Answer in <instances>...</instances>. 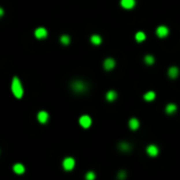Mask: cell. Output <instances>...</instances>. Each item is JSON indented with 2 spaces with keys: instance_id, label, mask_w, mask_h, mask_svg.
<instances>
[{
  "instance_id": "cell-10",
  "label": "cell",
  "mask_w": 180,
  "mask_h": 180,
  "mask_svg": "<svg viewBox=\"0 0 180 180\" xmlns=\"http://www.w3.org/2000/svg\"><path fill=\"white\" fill-rule=\"evenodd\" d=\"M114 67H115V61H114L112 58L105 59V62H104V68L106 69V70H111Z\"/></svg>"
},
{
  "instance_id": "cell-14",
  "label": "cell",
  "mask_w": 180,
  "mask_h": 180,
  "mask_svg": "<svg viewBox=\"0 0 180 180\" xmlns=\"http://www.w3.org/2000/svg\"><path fill=\"white\" fill-rule=\"evenodd\" d=\"M128 126H130L131 130L136 131L137 128L140 127V121H138L137 118H131V120H130V122H128Z\"/></svg>"
},
{
  "instance_id": "cell-15",
  "label": "cell",
  "mask_w": 180,
  "mask_h": 180,
  "mask_svg": "<svg viewBox=\"0 0 180 180\" xmlns=\"http://www.w3.org/2000/svg\"><path fill=\"white\" fill-rule=\"evenodd\" d=\"M143 99L146 101H153L155 99V93L154 91H147V93L143 95Z\"/></svg>"
},
{
  "instance_id": "cell-24",
  "label": "cell",
  "mask_w": 180,
  "mask_h": 180,
  "mask_svg": "<svg viewBox=\"0 0 180 180\" xmlns=\"http://www.w3.org/2000/svg\"><path fill=\"white\" fill-rule=\"evenodd\" d=\"M4 15V10H3V9L1 8H0V17H1Z\"/></svg>"
},
{
  "instance_id": "cell-23",
  "label": "cell",
  "mask_w": 180,
  "mask_h": 180,
  "mask_svg": "<svg viewBox=\"0 0 180 180\" xmlns=\"http://www.w3.org/2000/svg\"><path fill=\"white\" fill-rule=\"evenodd\" d=\"M125 177H126V173H125L123 170H121V172H120V174H118V178H120V179H123Z\"/></svg>"
},
{
  "instance_id": "cell-7",
  "label": "cell",
  "mask_w": 180,
  "mask_h": 180,
  "mask_svg": "<svg viewBox=\"0 0 180 180\" xmlns=\"http://www.w3.org/2000/svg\"><path fill=\"white\" fill-rule=\"evenodd\" d=\"M48 118H49V116H48V114L46 111H40L37 114V120H38L40 123H46L48 121Z\"/></svg>"
},
{
  "instance_id": "cell-8",
  "label": "cell",
  "mask_w": 180,
  "mask_h": 180,
  "mask_svg": "<svg viewBox=\"0 0 180 180\" xmlns=\"http://www.w3.org/2000/svg\"><path fill=\"white\" fill-rule=\"evenodd\" d=\"M158 147L157 146H154V144H151V146H148L147 147V153H148L151 157H155L157 154H158Z\"/></svg>"
},
{
  "instance_id": "cell-3",
  "label": "cell",
  "mask_w": 180,
  "mask_h": 180,
  "mask_svg": "<svg viewBox=\"0 0 180 180\" xmlns=\"http://www.w3.org/2000/svg\"><path fill=\"white\" fill-rule=\"evenodd\" d=\"M79 123L83 128H89L91 126V118L90 116H88V115H83V116L79 118Z\"/></svg>"
},
{
  "instance_id": "cell-21",
  "label": "cell",
  "mask_w": 180,
  "mask_h": 180,
  "mask_svg": "<svg viewBox=\"0 0 180 180\" xmlns=\"http://www.w3.org/2000/svg\"><path fill=\"white\" fill-rule=\"evenodd\" d=\"M144 62H146V64H149V66H151V64L154 63V57L153 56H149V54H148V56L144 57Z\"/></svg>"
},
{
  "instance_id": "cell-16",
  "label": "cell",
  "mask_w": 180,
  "mask_h": 180,
  "mask_svg": "<svg viewBox=\"0 0 180 180\" xmlns=\"http://www.w3.org/2000/svg\"><path fill=\"white\" fill-rule=\"evenodd\" d=\"M175 111H177V105L175 104H168L167 106H165V112H167L168 115L174 114Z\"/></svg>"
},
{
  "instance_id": "cell-2",
  "label": "cell",
  "mask_w": 180,
  "mask_h": 180,
  "mask_svg": "<svg viewBox=\"0 0 180 180\" xmlns=\"http://www.w3.org/2000/svg\"><path fill=\"white\" fill-rule=\"evenodd\" d=\"M70 86H72V90L75 91V93H84V91H86V88H88L85 83L81 81V80L73 81Z\"/></svg>"
},
{
  "instance_id": "cell-12",
  "label": "cell",
  "mask_w": 180,
  "mask_h": 180,
  "mask_svg": "<svg viewBox=\"0 0 180 180\" xmlns=\"http://www.w3.org/2000/svg\"><path fill=\"white\" fill-rule=\"evenodd\" d=\"M117 99V93L115 90H110L107 91V94H106V100L110 101V103H112V101H115Z\"/></svg>"
},
{
  "instance_id": "cell-11",
  "label": "cell",
  "mask_w": 180,
  "mask_h": 180,
  "mask_svg": "<svg viewBox=\"0 0 180 180\" xmlns=\"http://www.w3.org/2000/svg\"><path fill=\"white\" fill-rule=\"evenodd\" d=\"M168 75L172 78V79H175L179 75V68L178 67H170L168 70Z\"/></svg>"
},
{
  "instance_id": "cell-9",
  "label": "cell",
  "mask_w": 180,
  "mask_h": 180,
  "mask_svg": "<svg viewBox=\"0 0 180 180\" xmlns=\"http://www.w3.org/2000/svg\"><path fill=\"white\" fill-rule=\"evenodd\" d=\"M136 4V0H121V6L125 9H132Z\"/></svg>"
},
{
  "instance_id": "cell-13",
  "label": "cell",
  "mask_w": 180,
  "mask_h": 180,
  "mask_svg": "<svg viewBox=\"0 0 180 180\" xmlns=\"http://www.w3.org/2000/svg\"><path fill=\"white\" fill-rule=\"evenodd\" d=\"M12 170H14V173H15V174H24V172H25V167H24L22 164L17 163V164L14 165Z\"/></svg>"
},
{
  "instance_id": "cell-5",
  "label": "cell",
  "mask_w": 180,
  "mask_h": 180,
  "mask_svg": "<svg viewBox=\"0 0 180 180\" xmlns=\"http://www.w3.org/2000/svg\"><path fill=\"white\" fill-rule=\"evenodd\" d=\"M157 36L160 38H163V37H167L168 34H169V29L167 26H159L158 29H157Z\"/></svg>"
},
{
  "instance_id": "cell-6",
  "label": "cell",
  "mask_w": 180,
  "mask_h": 180,
  "mask_svg": "<svg viewBox=\"0 0 180 180\" xmlns=\"http://www.w3.org/2000/svg\"><path fill=\"white\" fill-rule=\"evenodd\" d=\"M35 36L37 38H46L47 37V30H46L44 27H38V29H36V31H35Z\"/></svg>"
},
{
  "instance_id": "cell-22",
  "label": "cell",
  "mask_w": 180,
  "mask_h": 180,
  "mask_svg": "<svg viewBox=\"0 0 180 180\" xmlns=\"http://www.w3.org/2000/svg\"><path fill=\"white\" fill-rule=\"evenodd\" d=\"M95 177H96V175H95L94 172H89V173L85 174V179H86V180H94Z\"/></svg>"
},
{
  "instance_id": "cell-4",
  "label": "cell",
  "mask_w": 180,
  "mask_h": 180,
  "mask_svg": "<svg viewBox=\"0 0 180 180\" xmlns=\"http://www.w3.org/2000/svg\"><path fill=\"white\" fill-rule=\"evenodd\" d=\"M74 165H75V160L73 159V158H66L63 160V168H64V170H72L73 168H74Z\"/></svg>"
},
{
  "instance_id": "cell-20",
  "label": "cell",
  "mask_w": 180,
  "mask_h": 180,
  "mask_svg": "<svg viewBox=\"0 0 180 180\" xmlns=\"http://www.w3.org/2000/svg\"><path fill=\"white\" fill-rule=\"evenodd\" d=\"M61 42H62V44H69V42H70V37L69 36H67V35H63V36H61Z\"/></svg>"
},
{
  "instance_id": "cell-1",
  "label": "cell",
  "mask_w": 180,
  "mask_h": 180,
  "mask_svg": "<svg viewBox=\"0 0 180 180\" xmlns=\"http://www.w3.org/2000/svg\"><path fill=\"white\" fill-rule=\"evenodd\" d=\"M11 91L15 98L21 99L22 95H24V88H22V84L20 79L17 77H14V79L11 81Z\"/></svg>"
},
{
  "instance_id": "cell-17",
  "label": "cell",
  "mask_w": 180,
  "mask_h": 180,
  "mask_svg": "<svg viewBox=\"0 0 180 180\" xmlns=\"http://www.w3.org/2000/svg\"><path fill=\"white\" fill-rule=\"evenodd\" d=\"M135 38H136L137 42H143V41L146 40V34L144 32H142V31H138L136 34V36H135Z\"/></svg>"
},
{
  "instance_id": "cell-18",
  "label": "cell",
  "mask_w": 180,
  "mask_h": 180,
  "mask_svg": "<svg viewBox=\"0 0 180 180\" xmlns=\"http://www.w3.org/2000/svg\"><path fill=\"white\" fill-rule=\"evenodd\" d=\"M118 147H120V149H121L122 152H128L131 149V146L128 144V143H126V142H121Z\"/></svg>"
},
{
  "instance_id": "cell-19",
  "label": "cell",
  "mask_w": 180,
  "mask_h": 180,
  "mask_svg": "<svg viewBox=\"0 0 180 180\" xmlns=\"http://www.w3.org/2000/svg\"><path fill=\"white\" fill-rule=\"evenodd\" d=\"M90 41H91V43H93V44H100L101 43V37L99 35H93V36H91V38H90Z\"/></svg>"
}]
</instances>
